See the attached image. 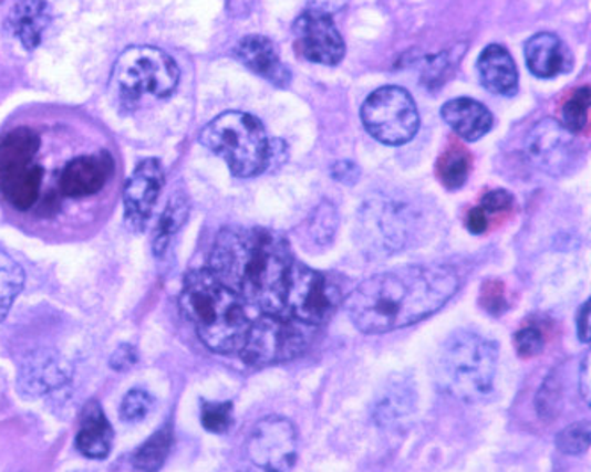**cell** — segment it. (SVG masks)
I'll return each mask as SVG.
<instances>
[{"instance_id": "7402d4cb", "label": "cell", "mask_w": 591, "mask_h": 472, "mask_svg": "<svg viewBox=\"0 0 591 472\" xmlns=\"http://www.w3.org/2000/svg\"><path fill=\"white\" fill-rule=\"evenodd\" d=\"M444 122L464 140H478L492 128L494 116L484 104L473 98L449 99L440 108Z\"/></svg>"}, {"instance_id": "277c9868", "label": "cell", "mask_w": 591, "mask_h": 472, "mask_svg": "<svg viewBox=\"0 0 591 472\" xmlns=\"http://www.w3.org/2000/svg\"><path fill=\"white\" fill-rule=\"evenodd\" d=\"M498 360V343L473 331H457L437 350L435 384L457 400H481L492 389Z\"/></svg>"}, {"instance_id": "603a6c76", "label": "cell", "mask_w": 591, "mask_h": 472, "mask_svg": "<svg viewBox=\"0 0 591 472\" xmlns=\"http://www.w3.org/2000/svg\"><path fill=\"white\" fill-rule=\"evenodd\" d=\"M113 441V427L105 418L104 410L98 401H90L82 412L81 430L76 433V450L87 459L104 460L111 453Z\"/></svg>"}, {"instance_id": "4316f807", "label": "cell", "mask_w": 591, "mask_h": 472, "mask_svg": "<svg viewBox=\"0 0 591 472\" xmlns=\"http://www.w3.org/2000/svg\"><path fill=\"white\" fill-rule=\"evenodd\" d=\"M173 448V432L170 427H164L153 433L148 441L135 451L134 465L141 472H158L166 463Z\"/></svg>"}, {"instance_id": "8d00e7d4", "label": "cell", "mask_w": 591, "mask_h": 472, "mask_svg": "<svg viewBox=\"0 0 591 472\" xmlns=\"http://www.w3.org/2000/svg\"><path fill=\"white\" fill-rule=\"evenodd\" d=\"M511 204H514V198L507 190H492V192L484 196V201H481V207L479 208H484V212L487 216H492V213L508 212Z\"/></svg>"}, {"instance_id": "b9f144b4", "label": "cell", "mask_w": 591, "mask_h": 472, "mask_svg": "<svg viewBox=\"0 0 591 472\" xmlns=\"http://www.w3.org/2000/svg\"><path fill=\"white\" fill-rule=\"evenodd\" d=\"M590 301L584 302L578 315V336L581 343H590Z\"/></svg>"}, {"instance_id": "1f68e13d", "label": "cell", "mask_w": 591, "mask_h": 472, "mask_svg": "<svg viewBox=\"0 0 591 472\" xmlns=\"http://www.w3.org/2000/svg\"><path fill=\"white\" fill-rule=\"evenodd\" d=\"M556 445L564 454H582L590 448V421H579L556 436Z\"/></svg>"}, {"instance_id": "d590c367", "label": "cell", "mask_w": 591, "mask_h": 472, "mask_svg": "<svg viewBox=\"0 0 591 472\" xmlns=\"http://www.w3.org/2000/svg\"><path fill=\"white\" fill-rule=\"evenodd\" d=\"M455 64L452 55L449 54H439L437 57L432 59L431 66L426 70V87L432 86V82H437V86H444V81H446V75L452 72V66Z\"/></svg>"}, {"instance_id": "ac0fdd59", "label": "cell", "mask_w": 591, "mask_h": 472, "mask_svg": "<svg viewBox=\"0 0 591 472\" xmlns=\"http://www.w3.org/2000/svg\"><path fill=\"white\" fill-rule=\"evenodd\" d=\"M235 57L249 67L252 73L269 81L273 86L287 87L291 82V73L287 64L282 63L278 50L269 38L252 36L242 38L235 46Z\"/></svg>"}, {"instance_id": "9c48e42d", "label": "cell", "mask_w": 591, "mask_h": 472, "mask_svg": "<svg viewBox=\"0 0 591 472\" xmlns=\"http://www.w3.org/2000/svg\"><path fill=\"white\" fill-rule=\"evenodd\" d=\"M419 230V216L398 199H373L361 210V242L370 254L391 256L404 251Z\"/></svg>"}, {"instance_id": "e0dca14e", "label": "cell", "mask_w": 591, "mask_h": 472, "mask_svg": "<svg viewBox=\"0 0 591 472\" xmlns=\"http://www.w3.org/2000/svg\"><path fill=\"white\" fill-rule=\"evenodd\" d=\"M416 382L408 375L396 374L387 378L373 403L376 427L393 428L413 418L416 412Z\"/></svg>"}, {"instance_id": "5bb4252c", "label": "cell", "mask_w": 591, "mask_h": 472, "mask_svg": "<svg viewBox=\"0 0 591 472\" xmlns=\"http://www.w3.org/2000/svg\"><path fill=\"white\" fill-rule=\"evenodd\" d=\"M297 54L311 63L336 66L345 57V41L331 14L308 10L293 23Z\"/></svg>"}, {"instance_id": "f35d334b", "label": "cell", "mask_w": 591, "mask_h": 472, "mask_svg": "<svg viewBox=\"0 0 591 472\" xmlns=\"http://www.w3.org/2000/svg\"><path fill=\"white\" fill-rule=\"evenodd\" d=\"M135 363H137V352H135L132 345H122L111 356V368L116 369V371H122V374L126 369H131Z\"/></svg>"}, {"instance_id": "74e56055", "label": "cell", "mask_w": 591, "mask_h": 472, "mask_svg": "<svg viewBox=\"0 0 591 472\" xmlns=\"http://www.w3.org/2000/svg\"><path fill=\"white\" fill-rule=\"evenodd\" d=\"M505 293H502V286L499 283L484 284V307L494 315L501 313L502 306H505Z\"/></svg>"}, {"instance_id": "5b68a950", "label": "cell", "mask_w": 591, "mask_h": 472, "mask_svg": "<svg viewBox=\"0 0 591 472\" xmlns=\"http://www.w3.org/2000/svg\"><path fill=\"white\" fill-rule=\"evenodd\" d=\"M199 140L225 158L237 178H255L269 169L270 139L263 123L252 114L222 113L203 128Z\"/></svg>"}, {"instance_id": "f1b7e54d", "label": "cell", "mask_w": 591, "mask_h": 472, "mask_svg": "<svg viewBox=\"0 0 591 472\" xmlns=\"http://www.w3.org/2000/svg\"><path fill=\"white\" fill-rule=\"evenodd\" d=\"M535 405H537L540 419L552 421L560 416L561 409H563V386H561L560 377L556 375V371L546 378V382L542 384L537 398H535Z\"/></svg>"}, {"instance_id": "484cf974", "label": "cell", "mask_w": 591, "mask_h": 472, "mask_svg": "<svg viewBox=\"0 0 591 472\" xmlns=\"http://www.w3.org/2000/svg\"><path fill=\"white\" fill-rule=\"evenodd\" d=\"M470 164L469 151L462 145H452L437 160V176L446 189H460L469 178Z\"/></svg>"}, {"instance_id": "ab89813d", "label": "cell", "mask_w": 591, "mask_h": 472, "mask_svg": "<svg viewBox=\"0 0 591 472\" xmlns=\"http://www.w3.org/2000/svg\"><path fill=\"white\" fill-rule=\"evenodd\" d=\"M331 172L334 180L345 185H354L359 180V175H361L359 166H355L354 162H349V160L334 164Z\"/></svg>"}, {"instance_id": "7a4b0ae2", "label": "cell", "mask_w": 591, "mask_h": 472, "mask_svg": "<svg viewBox=\"0 0 591 472\" xmlns=\"http://www.w3.org/2000/svg\"><path fill=\"white\" fill-rule=\"evenodd\" d=\"M293 263L282 234L265 228H226L214 243L208 270L249 306L284 313Z\"/></svg>"}, {"instance_id": "6da1fadb", "label": "cell", "mask_w": 591, "mask_h": 472, "mask_svg": "<svg viewBox=\"0 0 591 472\" xmlns=\"http://www.w3.org/2000/svg\"><path fill=\"white\" fill-rule=\"evenodd\" d=\"M449 266H404L373 275L345 298V311L364 334H384L434 315L457 293Z\"/></svg>"}, {"instance_id": "cb8c5ba5", "label": "cell", "mask_w": 591, "mask_h": 472, "mask_svg": "<svg viewBox=\"0 0 591 472\" xmlns=\"http://www.w3.org/2000/svg\"><path fill=\"white\" fill-rule=\"evenodd\" d=\"M526 64L538 78H554L569 67V54L560 38L540 32L526 43Z\"/></svg>"}, {"instance_id": "ffe728a7", "label": "cell", "mask_w": 591, "mask_h": 472, "mask_svg": "<svg viewBox=\"0 0 591 472\" xmlns=\"http://www.w3.org/2000/svg\"><path fill=\"white\" fill-rule=\"evenodd\" d=\"M70 377L66 363L58 354L40 352L20 369L19 387L23 395L41 396L63 386Z\"/></svg>"}, {"instance_id": "83f0119b", "label": "cell", "mask_w": 591, "mask_h": 472, "mask_svg": "<svg viewBox=\"0 0 591 472\" xmlns=\"http://www.w3.org/2000/svg\"><path fill=\"white\" fill-rule=\"evenodd\" d=\"M25 274L22 266L0 249V322L8 316L13 302L22 292Z\"/></svg>"}, {"instance_id": "d6986e66", "label": "cell", "mask_w": 591, "mask_h": 472, "mask_svg": "<svg viewBox=\"0 0 591 472\" xmlns=\"http://www.w3.org/2000/svg\"><path fill=\"white\" fill-rule=\"evenodd\" d=\"M50 20L52 11L45 0H19L8 13L6 31L19 40L23 49L34 50L41 45Z\"/></svg>"}, {"instance_id": "8fae6325", "label": "cell", "mask_w": 591, "mask_h": 472, "mask_svg": "<svg viewBox=\"0 0 591 472\" xmlns=\"http://www.w3.org/2000/svg\"><path fill=\"white\" fill-rule=\"evenodd\" d=\"M343 302L340 284L328 274L293 263L288 280L284 313L310 327L328 324Z\"/></svg>"}, {"instance_id": "d4e9b609", "label": "cell", "mask_w": 591, "mask_h": 472, "mask_svg": "<svg viewBox=\"0 0 591 472\" xmlns=\"http://www.w3.org/2000/svg\"><path fill=\"white\" fill-rule=\"evenodd\" d=\"M188 219V201L184 193H176L167 202L166 210L158 219L157 230L153 237V252L155 256H164V252L169 248V242Z\"/></svg>"}, {"instance_id": "44dd1931", "label": "cell", "mask_w": 591, "mask_h": 472, "mask_svg": "<svg viewBox=\"0 0 591 472\" xmlns=\"http://www.w3.org/2000/svg\"><path fill=\"white\" fill-rule=\"evenodd\" d=\"M476 67L485 90L494 95H516L519 87V72L516 61L507 49H502L501 45L487 46L479 55Z\"/></svg>"}, {"instance_id": "52a82bcc", "label": "cell", "mask_w": 591, "mask_h": 472, "mask_svg": "<svg viewBox=\"0 0 591 472\" xmlns=\"http://www.w3.org/2000/svg\"><path fill=\"white\" fill-rule=\"evenodd\" d=\"M313 328L284 313H261L247 331L240 356L255 368L296 359L310 345Z\"/></svg>"}, {"instance_id": "f546056e", "label": "cell", "mask_w": 591, "mask_h": 472, "mask_svg": "<svg viewBox=\"0 0 591 472\" xmlns=\"http://www.w3.org/2000/svg\"><path fill=\"white\" fill-rule=\"evenodd\" d=\"M590 87H582L576 91L572 98L564 104L563 122L564 128L572 132V134H582L588 126V117H590Z\"/></svg>"}, {"instance_id": "ba28073f", "label": "cell", "mask_w": 591, "mask_h": 472, "mask_svg": "<svg viewBox=\"0 0 591 472\" xmlns=\"http://www.w3.org/2000/svg\"><path fill=\"white\" fill-rule=\"evenodd\" d=\"M38 149L40 137L29 128H17L0 140V193L19 210H29L40 196Z\"/></svg>"}, {"instance_id": "d6a6232c", "label": "cell", "mask_w": 591, "mask_h": 472, "mask_svg": "<svg viewBox=\"0 0 591 472\" xmlns=\"http://www.w3.org/2000/svg\"><path fill=\"white\" fill-rule=\"evenodd\" d=\"M152 407V396L143 389H134V391L126 392L125 398H123L120 416L125 423H139L149 415Z\"/></svg>"}, {"instance_id": "4dcf8cb0", "label": "cell", "mask_w": 591, "mask_h": 472, "mask_svg": "<svg viewBox=\"0 0 591 472\" xmlns=\"http://www.w3.org/2000/svg\"><path fill=\"white\" fill-rule=\"evenodd\" d=\"M201 423L208 432H228L234 424V403L231 401H203Z\"/></svg>"}, {"instance_id": "30bf717a", "label": "cell", "mask_w": 591, "mask_h": 472, "mask_svg": "<svg viewBox=\"0 0 591 472\" xmlns=\"http://www.w3.org/2000/svg\"><path fill=\"white\" fill-rule=\"evenodd\" d=\"M364 128L382 145L402 146L419 130V114L407 90L385 86L373 91L361 108Z\"/></svg>"}, {"instance_id": "7bdbcfd3", "label": "cell", "mask_w": 591, "mask_h": 472, "mask_svg": "<svg viewBox=\"0 0 591 472\" xmlns=\"http://www.w3.org/2000/svg\"><path fill=\"white\" fill-rule=\"evenodd\" d=\"M579 387H581V395L590 405V354H588L581 363V371H579Z\"/></svg>"}, {"instance_id": "e575fe53", "label": "cell", "mask_w": 591, "mask_h": 472, "mask_svg": "<svg viewBox=\"0 0 591 472\" xmlns=\"http://www.w3.org/2000/svg\"><path fill=\"white\" fill-rule=\"evenodd\" d=\"M543 345H546V339L540 328L525 327L516 334V348L520 357L529 359V357L538 356L543 350Z\"/></svg>"}, {"instance_id": "4fadbf2b", "label": "cell", "mask_w": 591, "mask_h": 472, "mask_svg": "<svg viewBox=\"0 0 591 472\" xmlns=\"http://www.w3.org/2000/svg\"><path fill=\"white\" fill-rule=\"evenodd\" d=\"M529 160L551 176L567 175L579 160V146L572 132L556 119H542L531 128L526 139Z\"/></svg>"}, {"instance_id": "9a60e30c", "label": "cell", "mask_w": 591, "mask_h": 472, "mask_svg": "<svg viewBox=\"0 0 591 472\" xmlns=\"http://www.w3.org/2000/svg\"><path fill=\"white\" fill-rule=\"evenodd\" d=\"M164 169L157 158H146L137 164L123 189L125 224L134 233H143L152 219L158 196L164 189Z\"/></svg>"}, {"instance_id": "7c38bea8", "label": "cell", "mask_w": 591, "mask_h": 472, "mask_svg": "<svg viewBox=\"0 0 591 472\" xmlns=\"http://www.w3.org/2000/svg\"><path fill=\"white\" fill-rule=\"evenodd\" d=\"M297 432L290 419L267 416L252 428L247 459L260 472H288L296 465Z\"/></svg>"}, {"instance_id": "60d3db41", "label": "cell", "mask_w": 591, "mask_h": 472, "mask_svg": "<svg viewBox=\"0 0 591 472\" xmlns=\"http://www.w3.org/2000/svg\"><path fill=\"white\" fill-rule=\"evenodd\" d=\"M488 228V216L484 212V208H475L470 210L469 216H467V230L470 233L481 234L487 231Z\"/></svg>"}, {"instance_id": "836d02e7", "label": "cell", "mask_w": 591, "mask_h": 472, "mask_svg": "<svg viewBox=\"0 0 591 472\" xmlns=\"http://www.w3.org/2000/svg\"><path fill=\"white\" fill-rule=\"evenodd\" d=\"M311 234L320 243H329L336 233L338 213L331 202H322L311 217Z\"/></svg>"}, {"instance_id": "ee69618b", "label": "cell", "mask_w": 591, "mask_h": 472, "mask_svg": "<svg viewBox=\"0 0 591 472\" xmlns=\"http://www.w3.org/2000/svg\"><path fill=\"white\" fill-rule=\"evenodd\" d=\"M308 2H310L311 10H319L323 11V13L332 14L343 10V6L349 0H308Z\"/></svg>"}, {"instance_id": "8992f818", "label": "cell", "mask_w": 591, "mask_h": 472, "mask_svg": "<svg viewBox=\"0 0 591 472\" xmlns=\"http://www.w3.org/2000/svg\"><path fill=\"white\" fill-rule=\"evenodd\" d=\"M179 67L175 59L157 46H131L113 67L111 87L117 104L135 108L144 98L166 99L175 93Z\"/></svg>"}, {"instance_id": "3957f363", "label": "cell", "mask_w": 591, "mask_h": 472, "mask_svg": "<svg viewBox=\"0 0 591 472\" xmlns=\"http://www.w3.org/2000/svg\"><path fill=\"white\" fill-rule=\"evenodd\" d=\"M179 307L205 347L216 354L240 352L251 327L246 302L220 283L210 270H194L187 274Z\"/></svg>"}, {"instance_id": "2e32d148", "label": "cell", "mask_w": 591, "mask_h": 472, "mask_svg": "<svg viewBox=\"0 0 591 472\" xmlns=\"http://www.w3.org/2000/svg\"><path fill=\"white\" fill-rule=\"evenodd\" d=\"M114 171V160L107 151L84 155L64 167L59 176V189L68 198H85L104 189Z\"/></svg>"}]
</instances>
